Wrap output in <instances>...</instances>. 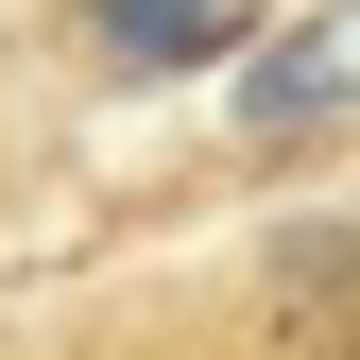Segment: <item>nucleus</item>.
I'll return each instance as SVG.
<instances>
[{
	"mask_svg": "<svg viewBox=\"0 0 360 360\" xmlns=\"http://www.w3.org/2000/svg\"><path fill=\"white\" fill-rule=\"evenodd\" d=\"M240 155H309V138H360V0H326V18L257 34L240 52Z\"/></svg>",
	"mask_w": 360,
	"mask_h": 360,
	"instance_id": "obj_1",
	"label": "nucleus"
},
{
	"mask_svg": "<svg viewBox=\"0 0 360 360\" xmlns=\"http://www.w3.org/2000/svg\"><path fill=\"white\" fill-rule=\"evenodd\" d=\"M86 52H103L120 86H189V69H240L257 52V0H69Z\"/></svg>",
	"mask_w": 360,
	"mask_h": 360,
	"instance_id": "obj_2",
	"label": "nucleus"
}]
</instances>
